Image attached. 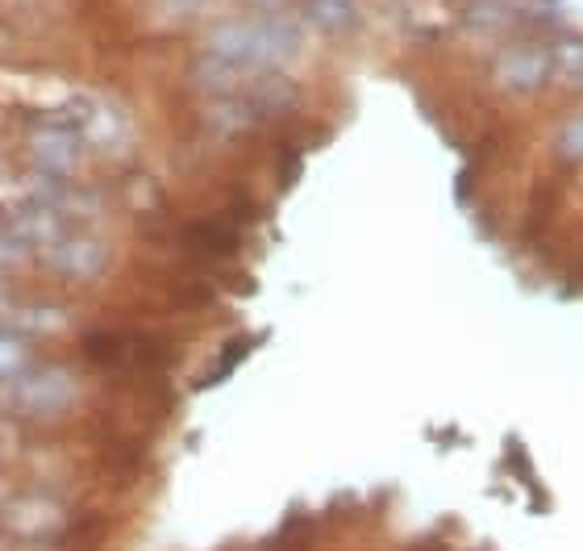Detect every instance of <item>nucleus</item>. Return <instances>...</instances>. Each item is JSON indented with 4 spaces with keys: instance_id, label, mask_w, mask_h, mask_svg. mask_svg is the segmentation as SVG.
Returning a JSON list of instances; mask_svg holds the SVG:
<instances>
[{
    "instance_id": "nucleus-1",
    "label": "nucleus",
    "mask_w": 583,
    "mask_h": 551,
    "mask_svg": "<svg viewBox=\"0 0 583 551\" xmlns=\"http://www.w3.org/2000/svg\"><path fill=\"white\" fill-rule=\"evenodd\" d=\"M488 75L500 93L534 96L555 80V50L546 38H525V34L505 38L500 50L491 55Z\"/></svg>"
},
{
    "instance_id": "nucleus-2",
    "label": "nucleus",
    "mask_w": 583,
    "mask_h": 551,
    "mask_svg": "<svg viewBox=\"0 0 583 551\" xmlns=\"http://www.w3.org/2000/svg\"><path fill=\"white\" fill-rule=\"evenodd\" d=\"M463 29L479 38H517V0H446Z\"/></svg>"
},
{
    "instance_id": "nucleus-3",
    "label": "nucleus",
    "mask_w": 583,
    "mask_h": 551,
    "mask_svg": "<svg viewBox=\"0 0 583 551\" xmlns=\"http://www.w3.org/2000/svg\"><path fill=\"white\" fill-rule=\"evenodd\" d=\"M301 17L326 38H350L363 29L359 0H301Z\"/></svg>"
},
{
    "instance_id": "nucleus-4",
    "label": "nucleus",
    "mask_w": 583,
    "mask_h": 551,
    "mask_svg": "<svg viewBox=\"0 0 583 551\" xmlns=\"http://www.w3.org/2000/svg\"><path fill=\"white\" fill-rule=\"evenodd\" d=\"M550 50H555V75L583 96V34L567 29L559 38H550Z\"/></svg>"
},
{
    "instance_id": "nucleus-5",
    "label": "nucleus",
    "mask_w": 583,
    "mask_h": 551,
    "mask_svg": "<svg viewBox=\"0 0 583 551\" xmlns=\"http://www.w3.org/2000/svg\"><path fill=\"white\" fill-rule=\"evenodd\" d=\"M559 143L571 151V159H583V109L580 113H571V121L559 130Z\"/></svg>"
}]
</instances>
